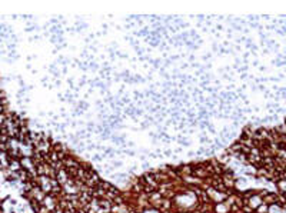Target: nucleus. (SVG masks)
Listing matches in <instances>:
<instances>
[{"mask_svg": "<svg viewBox=\"0 0 286 213\" xmlns=\"http://www.w3.org/2000/svg\"><path fill=\"white\" fill-rule=\"evenodd\" d=\"M249 199H250V206H252V207H257V206H259V203H260V199H259L257 196H253V195H252Z\"/></svg>", "mask_w": 286, "mask_h": 213, "instance_id": "1", "label": "nucleus"}, {"mask_svg": "<svg viewBox=\"0 0 286 213\" xmlns=\"http://www.w3.org/2000/svg\"><path fill=\"white\" fill-rule=\"evenodd\" d=\"M279 189H282L283 192H286V180H282V182H279Z\"/></svg>", "mask_w": 286, "mask_h": 213, "instance_id": "2", "label": "nucleus"}, {"mask_svg": "<svg viewBox=\"0 0 286 213\" xmlns=\"http://www.w3.org/2000/svg\"><path fill=\"white\" fill-rule=\"evenodd\" d=\"M145 213H158V212H155V210H149V209H147V210H145Z\"/></svg>", "mask_w": 286, "mask_h": 213, "instance_id": "3", "label": "nucleus"}]
</instances>
